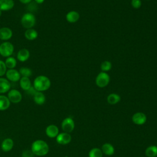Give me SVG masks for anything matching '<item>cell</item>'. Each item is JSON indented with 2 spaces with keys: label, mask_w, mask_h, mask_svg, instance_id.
I'll return each instance as SVG.
<instances>
[{
  "label": "cell",
  "mask_w": 157,
  "mask_h": 157,
  "mask_svg": "<svg viewBox=\"0 0 157 157\" xmlns=\"http://www.w3.org/2000/svg\"><path fill=\"white\" fill-rule=\"evenodd\" d=\"M31 150L34 155L43 156L48 153L49 146L48 144L43 140H36L33 142Z\"/></svg>",
  "instance_id": "6da1fadb"
},
{
  "label": "cell",
  "mask_w": 157,
  "mask_h": 157,
  "mask_svg": "<svg viewBox=\"0 0 157 157\" xmlns=\"http://www.w3.org/2000/svg\"><path fill=\"white\" fill-rule=\"evenodd\" d=\"M51 86L50 78L44 75L37 76L33 82V87L37 91L43 92L47 91Z\"/></svg>",
  "instance_id": "7a4b0ae2"
},
{
  "label": "cell",
  "mask_w": 157,
  "mask_h": 157,
  "mask_svg": "<svg viewBox=\"0 0 157 157\" xmlns=\"http://www.w3.org/2000/svg\"><path fill=\"white\" fill-rule=\"evenodd\" d=\"M36 17L31 12L24 13L21 18V24L25 29L33 28L36 24Z\"/></svg>",
  "instance_id": "3957f363"
},
{
  "label": "cell",
  "mask_w": 157,
  "mask_h": 157,
  "mask_svg": "<svg viewBox=\"0 0 157 157\" xmlns=\"http://www.w3.org/2000/svg\"><path fill=\"white\" fill-rule=\"evenodd\" d=\"M13 52H14V46L11 42L9 41H4L1 44L0 55L2 56L4 58L11 56Z\"/></svg>",
  "instance_id": "277c9868"
},
{
  "label": "cell",
  "mask_w": 157,
  "mask_h": 157,
  "mask_svg": "<svg viewBox=\"0 0 157 157\" xmlns=\"http://www.w3.org/2000/svg\"><path fill=\"white\" fill-rule=\"evenodd\" d=\"M110 82V76L105 72H99L96 77L95 83L99 88H104L108 85Z\"/></svg>",
  "instance_id": "5b68a950"
},
{
  "label": "cell",
  "mask_w": 157,
  "mask_h": 157,
  "mask_svg": "<svg viewBox=\"0 0 157 157\" xmlns=\"http://www.w3.org/2000/svg\"><path fill=\"white\" fill-rule=\"evenodd\" d=\"M7 96L9 99L10 102L14 104L19 103L22 99L21 93L20 92V91L16 89L10 90L8 91Z\"/></svg>",
  "instance_id": "8992f818"
},
{
  "label": "cell",
  "mask_w": 157,
  "mask_h": 157,
  "mask_svg": "<svg viewBox=\"0 0 157 157\" xmlns=\"http://www.w3.org/2000/svg\"><path fill=\"white\" fill-rule=\"evenodd\" d=\"M75 128V123L73 119L71 117L64 118L61 123V128L64 132L70 133Z\"/></svg>",
  "instance_id": "52a82bcc"
},
{
  "label": "cell",
  "mask_w": 157,
  "mask_h": 157,
  "mask_svg": "<svg viewBox=\"0 0 157 157\" xmlns=\"http://www.w3.org/2000/svg\"><path fill=\"white\" fill-rule=\"evenodd\" d=\"M5 75L6 76V78L9 81L13 82H18L21 78L19 71L15 69H7Z\"/></svg>",
  "instance_id": "ba28073f"
},
{
  "label": "cell",
  "mask_w": 157,
  "mask_h": 157,
  "mask_svg": "<svg viewBox=\"0 0 157 157\" xmlns=\"http://www.w3.org/2000/svg\"><path fill=\"white\" fill-rule=\"evenodd\" d=\"M72 139L71 136L69 133L61 132L59 133L56 137V142L61 145H66L71 142Z\"/></svg>",
  "instance_id": "9c48e42d"
},
{
  "label": "cell",
  "mask_w": 157,
  "mask_h": 157,
  "mask_svg": "<svg viewBox=\"0 0 157 157\" xmlns=\"http://www.w3.org/2000/svg\"><path fill=\"white\" fill-rule=\"evenodd\" d=\"M132 122L137 125H142L147 121V117L143 112H136L132 117Z\"/></svg>",
  "instance_id": "30bf717a"
},
{
  "label": "cell",
  "mask_w": 157,
  "mask_h": 157,
  "mask_svg": "<svg viewBox=\"0 0 157 157\" xmlns=\"http://www.w3.org/2000/svg\"><path fill=\"white\" fill-rule=\"evenodd\" d=\"M13 36L12 30L9 27H2L0 28V40L8 41Z\"/></svg>",
  "instance_id": "8fae6325"
},
{
  "label": "cell",
  "mask_w": 157,
  "mask_h": 157,
  "mask_svg": "<svg viewBox=\"0 0 157 157\" xmlns=\"http://www.w3.org/2000/svg\"><path fill=\"white\" fill-rule=\"evenodd\" d=\"M45 134L50 138H55L59 134V129L55 124H50L45 129Z\"/></svg>",
  "instance_id": "7c38bea8"
},
{
  "label": "cell",
  "mask_w": 157,
  "mask_h": 157,
  "mask_svg": "<svg viewBox=\"0 0 157 157\" xmlns=\"http://www.w3.org/2000/svg\"><path fill=\"white\" fill-rule=\"evenodd\" d=\"M30 56V52L27 48H21L18 50L17 54V58L20 62L26 61Z\"/></svg>",
  "instance_id": "4fadbf2b"
},
{
  "label": "cell",
  "mask_w": 157,
  "mask_h": 157,
  "mask_svg": "<svg viewBox=\"0 0 157 157\" xmlns=\"http://www.w3.org/2000/svg\"><path fill=\"white\" fill-rule=\"evenodd\" d=\"M10 83L6 78L0 77V94H4L8 92L10 89Z\"/></svg>",
  "instance_id": "5bb4252c"
},
{
  "label": "cell",
  "mask_w": 157,
  "mask_h": 157,
  "mask_svg": "<svg viewBox=\"0 0 157 157\" xmlns=\"http://www.w3.org/2000/svg\"><path fill=\"white\" fill-rule=\"evenodd\" d=\"M15 2L13 0H0V10L8 11L12 9Z\"/></svg>",
  "instance_id": "9a60e30c"
},
{
  "label": "cell",
  "mask_w": 157,
  "mask_h": 157,
  "mask_svg": "<svg viewBox=\"0 0 157 157\" xmlns=\"http://www.w3.org/2000/svg\"><path fill=\"white\" fill-rule=\"evenodd\" d=\"M80 18V14L75 10H71L66 15V20L71 23H74L77 22Z\"/></svg>",
  "instance_id": "2e32d148"
},
{
  "label": "cell",
  "mask_w": 157,
  "mask_h": 157,
  "mask_svg": "<svg viewBox=\"0 0 157 157\" xmlns=\"http://www.w3.org/2000/svg\"><path fill=\"white\" fill-rule=\"evenodd\" d=\"M13 145H14V143L12 139L6 138L4 139L1 143V149L4 152L9 151L12 149Z\"/></svg>",
  "instance_id": "e0dca14e"
},
{
  "label": "cell",
  "mask_w": 157,
  "mask_h": 157,
  "mask_svg": "<svg viewBox=\"0 0 157 157\" xmlns=\"http://www.w3.org/2000/svg\"><path fill=\"white\" fill-rule=\"evenodd\" d=\"M20 86L22 90L24 91H28L30 89L31 86V82L29 77H21L20 80Z\"/></svg>",
  "instance_id": "ac0fdd59"
},
{
  "label": "cell",
  "mask_w": 157,
  "mask_h": 157,
  "mask_svg": "<svg viewBox=\"0 0 157 157\" xmlns=\"http://www.w3.org/2000/svg\"><path fill=\"white\" fill-rule=\"evenodd\" d=\"M34 102L37 105H42L45 103L46 98L43 92L36 91V93L33 96Z\"/></svg>",
  "instance_id": "d6986e66"
},
{
  "label": "cell",
  "mask_w": 157,
  "mask_h": 157,
  "mask_svg": "<svg viewBox=\"0 0 157 157\" xmlns=\"http://www.w3.org/2000/svg\"><path fill=\"white\" fill-rule=\"evenodd\" d=\"M101 151L102 153L107 156H111L115 153V148L113 146L109 143H105L102 145Z\"/></svg>",
  "instance_id": "ffe728a7"
},
{
  "label": "cell",
  "mask_w": 157,
  "mask_h": 157,
  "mask_svg": "<svg viewBox=\"0 0 157 157\" xmlns=\"http://www.w3.org/2000/svg\"><path fill=\"white\" fill-rule=\"evenodd\" d=\"M10 105V102L7 96L1 94L0 95V110L3 111L8 109Z\"/></svg>",
  "instance_id": "44dd1931"
},
{
  "label": "cell",
  "mask_w": 157,
  "mask_h": 157,
  "mask_svg": "<svg viewBox=\"0 0 157 157\" xmlns=\"http://www.w3.org/2000/svg\"><path fill=\"white\" fill-rule=\"evenodd\" d=\"M25 37L27 40H34L38 37L37 31L33 28L30 29H27L25 32Z\"/></svg>",
  "instance_id": "7402d4cb"
},
{
  "label": "cell",
  "mask_w": 157,
  "mask_h": 157,
  "mask_svg": "<svg viewBox=\"0 0 157 157\" xmlns=\"http://www.w3.org/2000/svg\"><path fill=\"white\" fill-rule=\"evenodd\" d=\"M121 100V97L117 93H111L108 95L107 98V102L110 104L114 105L118 103Z\"/></svg>",
  "instance_id": "603a6c76"
},
{
  "label": "cell",
  "mask_w": 157,
  "mask_h": 157,
  "mask_svg": "<svg viewBox=\"0 0 157 157\" xmlns=\"http://www.w3.org/2000/svg\"><path fill=\"white\" fill-rule=\"evenodd\" d=\"M4 63H5V64H6L7 69H15V67H16L17 64V59L12 56L6 58Z\"/></svg>",
  "instance_id": "cb8c5ba5"
},
{
  "label": "cell",
  "mask_w": 157,
  "mask_h": 157,
  "mask_svg": "<svg viewBox=\"0 0 157 157\" xmlns=\"http://www.w3.org/2000/svg\"><path fill=\"white\" fill-rule=\"evenodd\" d=\"M145 153L147 157L157 156V146L150 145V146L148 147L145 150Z\"/></svg>",
  "instance_id": "d4e9b609"
},
{
  "label": "cell",
  "mask_w": 157,
  "mask_h": 157,
  "mask_svg": "<svg viewBox=\"0 0 157 157\" xmlns=\"http://www.w3.org/2000/svg\"><path fill=\"white\" fill-rule=\"evenodd\" d=\"M19 72L21 75V77H30L32 75L33 72L32 70L26 67H21L19 69Z\"/></svg>",
  "instance_id": "484cf974"
},
{
  "label": "cell",
  "mask_w": 157,
  "mask_h": 157,
  "mask_svg": "<svg viewBox=\"0 0 157 157\" xmlns=\"http://www.w3.org/2000/svg\"><path fill=\"white\" fill-rule=\"evenodd\" d=\"M102 152L101 149L99 148H92L88 153L89 157H102Z\"/></svg>",
  "instance_id": "4316f807"
},
{
  "label": "cell",
  "mask_w": 157,
  "mask_h": 157,
  "mask_svg": "<svg viewBox=\"0 0 157 157\" xmlns=\"http://www.w3.org/2000/svg\"><path fill=\"white\" fill-rule=\"evenodd\" d=\"M102 72H107L112 69V63L109 61H104L101 63L100 66Z\"/></svg>",
  "instance_id": "83f0119b"
},
{
  "label": "cell",
  "mask_w": 157,
  "mask_h": 157,
  "mask_svg": "<svg viewBox=\"0 0 157 157\" xmlns=\"http://www.w3.org/2000/svg\"><path fill=\"white\" fill-rule=\"evenodd\" d=\"M7 70V68L5 64L4 61L0 59V77L4 76L6 74Z\"/></svg>",
  "instance_id": "f1b7e54d"
},
{
  "label": "cell",
  "mask_w": 157,
  "mask_h": 157,
  "mask_svg": "<svg viewBox=\"0 0 157 157\" xmlns=\"http://www.w3.org/2000/svg\"><path fill=\"white\" fill-rule=\"evenodd\" d=\"M131 4L134 9H137L141 7L142 2L141 0H131Z\"/></svg>",
  "instance_id": "f546056e"
},
{
  "label": "cell",
  "mask_w": 157,
  "mask_h": 157,
  "mask_svg": "<svg viewBox=\"0 0 157 157\" xmlns=\"http://www.w3.org/2000/svg\"><path fill=\"white\" fill-rule=\"evenodd\" d=\"M34 155L31 150H25L22 152L21 157H34Z\"/></svg>",
  "instance_id": "4dcf8cb0"
},
{
  "label": "cell",
  "mask_w": 157,
  "mask_h": 157,
  "mask_svg": "<svg viewBox=\"0 0 157 157\" xmlns=\"http://www.w3.org/2000/svg\"><path fill=\"white\" fill-rule=\"evenodd\" d=\"M32 0H19V1L22 3V4H29V2H31Z\"/></svg>",
  "instance_id": "1f68e13d"
},
{
  "label": "cell",
  "mask_w": 157,
  "mask_h": 157,
  "mask_svg": "<svg viewBox=\"0 0 157 157\" xmlns=\"http://www.w3.org/2000/svg\"><path fill=\"white\" fill-rule=\"evenodd\" d=\"M34 1L35 2H36L37 4H42V3L44 2L45 0H34Z\"/></svg>",
  "instance_id": "d6a6232c"
},
{
  "label": "cell",
  "mask_w": 157,
  "mask_h": 157,
  "mask_svg": "<svg viewBox=\"0 0 157 157\" xmlns=\"http://www.w3.org/2000/svg\"><path fill=\"white\" fill-rule=\"evenodd\" d=\"M2 15V11L0 10V17Z\"/></svg>",
  "instance_id": "836d02e7"
},
{
  "label": "cell",
  "mask_w": 157,
  "mask_h": 157,
  "mask_svg": "<svg viewBox=\"0 0 157 157\" xmlns=\"http://www.w3.org/2000/svg\"><path fill=\"white\" fill-rule=\"evenodd\" d=\"M1 40H0V45H1Z\"/></svg>",
  "instance_id": "e575fe53"
},
{
  "label": "cell",
  "mask_w": 157,
  "mask_h": 157,
  "mask_svg": "<svg viewBox=\"0 0 157 157\" xmlns=\"http://www.w3.org/2000/svg\"></svg>",
  "instance_id": "d590c367"
}]
</instances>
